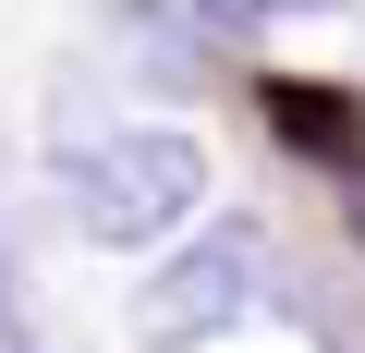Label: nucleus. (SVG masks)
<instances>
[{
	"instance_id": "nucleus-1",
	"label": "nucleus",
	"mask_w": 365,
	"mask_h": 353,
	"mask_svg": "<svg viewBox=\"0 0 365 353\" xmlns=\"http://www.w3.org/2000/svg\"><path fill=\"white\" fill-rule=\"evenodd\" d=\"M61 208L86 244L134 256V244H170L182 220L207 208V146L170 134V122H98V134H61Z\"/></svg>"
},
{
	"instance_id": "nucleus-2",
	"label": "nucleus",
	"mask_w": 365,
	"mask_h": 353,
	"mask_svg": "<svg viewBox=\"0 0 365 353\" xmlns=\"http://www.w3.org/2000/svg\"><path fill=\"white\" fill-rule=\"evenodd\" d=\"M256 305H268V232H256V220H207L170 268H146L134 341H146V353H195V341L244 329Z\"/></svg>"
},
{
	"instance_id": "nucleus-3",
	"label": "nucleus",
	"mask_w": 365,
	"mask_h": 353,
	"mask_svg": "<svg viewBox=\"0 0 365 353\" xmlns=\"http://www.w3.org/2000/svg\"><path fill=\"white\" fill-rule=\"evenodd\" d=\"M268 134L304 146L317 170H365V110L341 86H304V73H268Z\"/></svg>"
},
{
	"instance_id": "nucleus-4",
	"label": "nucleus",
	"mask_w": 365,
	"mask_h": 353,
	"mask_svg": "<svg viewBox=\"0 0 365 353\" xmlns=\"http://www.w3.org/2000/svg\"><path fill=\"white\" fill-rule=\"evenodd\" d=\"M353 232H365V183H353Z\"/></svg>"
}]
</instances>
